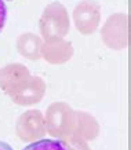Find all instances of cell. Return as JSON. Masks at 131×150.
I'll return each mask as SVG.
<instances>
[{"label": "cell", "mask_w": 131, "mask_h": 150, "mask_svg": "<svg viewBox=\"0 0 131 150\" xmlns=\"http://www.w3.org/2000/svg\"><path fill=\"white\" fill-rule=\"evenodd\" d=\"M22 150H68L66 146L57 139H40L26 145Z\"/></svg>", "instance_id": "cell-1"}, {"label": "cell", "mask_w": 131, "mask_h": 150, "mask_svg": "<svg viewBox=\"0 0 131 150\" xmlns=\"http://www.w3.org/2000/svg\"><path fill=\"white\" fill-rule=\"evenodd\" d=\"M6 1H11V0H6Z\"/></svg>", "instance_id": "cell-4"}, {"label": "cell", "mask_w": 131, "mask_h": 150, "mask_svg": "<svg viewBox=\"0 0 131 150\" xmlns=\"http://www.w3.org/2000/svg\"><path fill=\"white\" fill-rule=\"evenodd\" d=\"M0 150H14V149L9 145V143H6V142H3V141H0Z\"/></svg>", "instance_id": "cell-3"}, {"label": "cell", "mask_w": 131, "mask_h": 150, "mask_svg": "<svg viewBox=\"0 0 131 150\" xmlns=\"http://www.w3.org/2000/svg\"><path fill=\"white\" fill-rule=\"evenodd\" d=\"M6 22H7V6L4 0H0V33L3 32Z\"/></svg>", "instance_id": "cell-2"}]
</instances>
